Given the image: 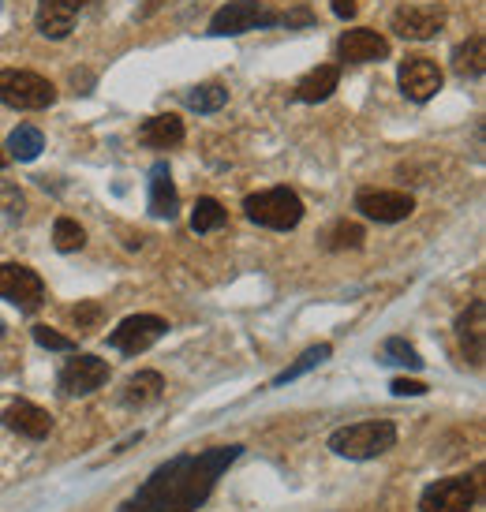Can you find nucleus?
<instances>
[{
    "mask_svg": "<svg viewBox=\"0 0 486 512\" xmlns=\"http://www.w3.org/2000/svg\"><path fill=\"white\" fill-rule=\"evenodd\" d=\"M243 445H217L202 453L172 456L146 479L135 498L120 505V512H195L214 494L217 479L240 460Z\"/></svg>",
    "mask_w": 486,
    "mask_h": 512,
    "instance_id": "f257e3e1",
    "label": "nucleus"
},
{
    "mask_svg": "<svg viewBox=\"0 0 486 512\" xmlns=\"http://www.w3.org/2000/svg\"><path fill=\"white\" fill-rule=\"evenodd\" d=\"M397 445V427L389 419H371V423H352L329 434V449L348 460H374Z\"/></svg>",
    "mask_w": 486,
    "mask_h": 512,
    "instance_id": "f03ea898",
    "label": "nucleus"
},
{
    "mask_svg": "<svg viewBox=\"0 0 486 512\" xmlns=\"http://www.w3.org/2000/svg\"><path fill=\"white\" fill-rule=\"evenodd\" d=\"M243 214L247 221H255L262 228H273V232H288L303 221V199L288 187H270V191H258V195H247L243 199Z\"/></svg>",
    "mask_w": 486,
    "mask_h": 512,
    "instance_id": "7ed1b4c3",
    "label": "nucleus"
},
{
    "mask_svg": "<svg viewBox=\"0 0 486 512\" xmlns=\"http://www.w3.org/2000/svg\"><path fill=\"white\" fill-rule=\"evenodd\" d=\"M0 101L8 109H49L57 101V86L42 79L38 72L4 68L0 72Z\"/></svg>",
    "mask_w": 486,
    "mask_h": 512,
    "instance_id": "20e7f679",
    "label": "nucleus"
},
{
    "mask_svg": "<svg viewBox=\"0 0 486 512\" xmlns=\"http://www.w3.org/2000/svg\"><path fill=\"white\" fill-rule=\"evenodd\" d=\"M277 23H281V12H270L262 0H229V4L210 19V34H217V38H236V34L277 27Z\"/></svg>",
    "mask_w": 486,
    "mask_h": 512,
    "instance_id": "39448f33",
    "label": "nucleus"
},
{
    "mask_svg": "<svg viewBox=\"0 0 486 512\" xmlns=\"http://www.w3.org/2000/svg\"><path fill=\"white\" fill-rule=\"evenodd\" d=\"M0 299L15 303L19 311H38L45 303L42 277L23 262H0Z\"/></svg>",
    "mask_w": 486,
    "mask_h": 512,
    "instance_id": "423d86ee",
    "label": "nucleus"
},
{
    "mask_svg": "<svg viewBox=\"0 0 486 512\" xmlns=\"http://www.w3.org/2000/svg\"><path fill=\"white\" fill-rule=\"evenodd\" d=\"M165 333H169V322L158 318V314H131L109 333V344L124 356H139L150 344H158Z\"/></svg>",
    "mask_w": 486,
    "mask_h": 512,
    "instance_id": "0eeeda50",
    "label": "nucleus"
},
{
    "mask_svg": "<svg viewBox=\"0 0 486 512\" xmlns=\"http://www.w3.org/2000/svg\"><path fill=\"white\" fill-rule=\"evenodd\" d=\"M475 505V479L468 475H449L423 490L419 512H472Z\"/></svg>",
    "mask_w": 486,
    "mask_h": 512,
    "instance_id": "6e6552de",
    "label": "nucleus"
},
{
    "mask_svg": "<svg viewBox=\"0 0 486 512\" xmlns=\"http://www.w3.org/2000/svg\"><path fill=\"white\" fill-rule=\"evenodd\" d=\"M442 27H445L442 4H404V8H397L393 19H389V30L408 38V42H427V38H434Z\"/></svg>",
    "mask_w": 486,
    "mask_h": 512,
    "instance_id": "1a4fd4ad",
    "label": "nucleus"
},
{
    "mask_svg": "<svg viewBox=\"0 0 486 512\" xmlns=\"http://www.w3.org/2000/svg\"><path fill=\"white\" fill-rule=\"evenodd\" d=\"M109 382V363L98 356H75L60 370V393L64 397H86Z\"/></svg>",
    "mask_w": 486,
    "mask_h": 512,
    "instance_id": "9d476101",
    "label": "nucleus"
},
{
    "mask_svg": "<svg viewBox=\"0 0 486 512\" xmlns=\"http://www.w3.org/2000/svg\"><path fill=\"white\" fill-rule=\"evenodd\" d=\"M356 210L363 217H371V221H382V225H393V221H404V217H412L415 210V199L412 195H404V191H359L356 195Z\"/></svg>",
    "mask_w": 486,
    "mask_h": 512,
    "instance_id": "9b49d317",
    "label": "nucleus"
},
{
    "mask_svg": "<svg viewBox=\"0 0 486 512\" xmlns=\"http://www.w3.org/2000/svg\"><path fill=\"white\" fill-rule=\"evenodd\" d=\"M397 79H401V90L408 101H430L442 90V68L430 57H408Z\"/></svg>",
    "mask_w": 486,
    "mask_h": 512,
    "instance_id": "f8f14e48",
    "label": "nucleus"
},
{
    "mask_svg": "<svg viewBox=\"0 0 486 512\" xmlns=\"http://www.w3.org/2000/svg\"><path fill=\"white\" fill-rule=\"evenodd\" d=\"M86 4H90V0H38L34 23H38V30H42L45 38L60 42V38L72 34L75 19H79V12H83Z\"/></svg>",
    "mask_w": 486,
    "mask_h": 512,
    "instance_id": "ddd939ff",
    "label": "nucleus"
},
{
    "mask_svg": "<svg viewBox=\"0 0 486 512\" xmlns=\"http://www.w3.org/2000/svg\"><path fill=\"white\" fill-rule=\"evenodd\" d=\"M0 423L8 430H15L19 438H30V441L49 438V430H53L49 412L38 408V404H30V400H12V404L0 412Z\"/></svg>",
    "mask_w": 486,
    "mask_h": 512,
    "instance_id": "4468645a",
    "label": "nucleus"
},
{
    "mask_svg": "<svg viewBox=\"0 0 486 512\" xmlns=\"http://www.w3.org/2000/svg\"><path fill=\"white\" fill-rule=\"evenodd\" d=\"M337 53L348 64H374V60H386L389 57V42L378 34V30H344L341 42H337Z\"/></svg>",
    "mask_w": 486,
    "mask_h": 512,
    "instance_id": "2eb2a0df",
    "label": "nucleus"
},
{
    "mask_svg": "<svg viewBox=\"0 0 486 512\" xmlns=\"http://www.w3.org/2000/svg\"><path fill=\"white\" fill-rule=\"evenodd\" d=\"M176 210H180V195L172 184L169 161H154V169H150V214L161 217V221H172Z\"/></svg>",
    "mask_w": 486,
    "mask_h": 512,
    "instance_id": "dca6fc26",
    "label": "nucleus"
},
{
    "mask_svg": "<svg viewBox=\"0 0 486 512\" xmlns=\"http://www.w3.org/2000/svg\"><path fill=\"white\" fill-rule=\"evenodd\" d=\"M483 314H486V303H483V299H475L472 307H468V311L460 314V322H457L460 344H464V356L472 359L475 367L483 363V341H486Z\"/></svg>",
    "mask_w": 486,
    "mask_h": 512,
    "instance_id": "f3484780",
    "label": "nucleus"
},
{
    "mask_svg": "<svg viewBox=\"0 0 486 512\" xmlns=\"http://www.w3.org/2000/svg\"><path fill=\"white\" fill-rule=\"evenodd\" d=\"M139 139L146 146H154V150H169V146H180L184 143V120L180 116H150L143 128H139Z\"/></svg>",
    "mask_w": 486,
    "mask_h": 512,
    "instance_id": "a211bd4d",
    "label": "nucleus"
},
{
    "mask_svg": "<svg viewBox=\"0 0 486 512\" xmlns=\"http://www.w3.org/2000/svg\"><path fill=\"white\" fill-rule=\"evenodd\" d=\"M337 83H341V68L337 64H322V68L307 72L296 83V98L307 101V105H318V101H326L337 90Z\"/></svg>",
    "mask_w": 486,
    "mask_h": 512,
    "instance_id": "6ab92c4d",
    "label": "nucleus"
},
{
    "mask_svg": "<svg viewBox=\"0 0 486 512\" xmlns=\"http://www.w3.org/2000/svg\"><path fill=\"white\" fill-rule=\"evenodd\" d=\"M161 389H165V382H161L158 370H139V374L128 378V385H124L120 404H128V408H146V404L161 400Z\"/></svg>",
    "mask_w": 486,
    "mask_h": 512,
    "instance_id": "aec40b11",
    "label": "nucleus"
},
{
    "mask_svg": "<svg viewBox=\"0 0 486 512\" xmlns=\"http://www.w3.org/2000/svg\"><path fill=\"white\" fill-rule=\"evenodd\" d=\"M486 68V42L483 34H472L464 45H457V53H453V72L460 79H479Z\"/></svg>",
    "mask_w": 486,
    "mask_h": 512,
    "instance_id": "412c9836",
    "label": "nucleus"
},
{
    "mask_svg": "<svg viewBox=\"0 0 486 512\" xmlns=\"http://www.w3.org/2000/svg\"><path fill=\"white\" fill-rule=\"evenodd\" d=\"M45 150V135L34 124H19V128L8 135V154L15 161H34V157Z\"/></svg>",
    "mask_w": 486,
    "mask_h": 512,
    "instance_id": "4be33fe9",
    "label": "nucleus"
},
{
    "mask_svg": "<svg viewBox=\"0 0 486 512\" xmlns=\"http://www.w3.org/2000/svg\"><path fill=\"white\" fill-rule=\"evenodd\" d=\"M329 356H333V348H329V344H315V348H307V352H303V356L296 359L292 367H285L281 374H277V378H273V389H281V385H288V382H296V378H303L307 370H315L318 363H326Z\"/></svg>",
    "mask_w": 486,
    "mask_h": 512,
    "instance_id": "5701e85b",
    "label": "nucleus"
},
{
    "mask_svg": "<svg viewBox=\"0 0 486 512\" xmlns=\"http://www.w3.org/2000/svg\"><path fill=\"white\" fill-rule=\"evenodd\" d=\"M229 225V214H225V206L217 199H199L195 202V210H191V228L195 232H217V228Z\"/></svg>",
    "mask_w": 486,
    "mask_h": 512,
    "instance_id": "b1692460",
    "label": "nucleus"
},
{
    "mask_svg": "<svg viewBox=\"0 0 486 512\" xmlns=\"http://www.w3.org/2000/svg\"><path fill=\"white\" fill-rule=\"evenodd\" d=\"M225 101H229V90L221 83H202L187 90V109H195V113H217V109H225Z\"/></svg>",
    "mask_w": 486,
    "mask_h": 512,
    "instance_id": "393cba45",
    "label": "nucleus"
},
{
    "mask_svg": "<svg viewBox=\"0 0 486 512\" xmlns=\"http://www.w3.org/2000/svg\"><path fill=\"white\" fill-rule=\"evenodd\" d=\"M382 363L419 370V367H423V356H419V352H415V348L408 341H404V337H389V341L382 344Z\"/></svg>",
    "mask_w": 486,
    "mask_h": 512,
    "instance_id": "a878e982",
    "label": "nucleus"
},
{
    "mask_svg": "<svg viewBox=\"0 0 486 512\" xmlns=\"http://www.w3.org/2000/svg\"><path fill=\"white\" fill-rule=\"evenodd\" d=\"M53 243H57V251H64V255H68V251H79V247H83L86 232L75 225L72 217H60L57 228H53Z\"/></svg>",
    "mask_w": 486,
    "mask_h": 512,
    "instance_id": "bb28decb",
    "label": "nucleus"
},
{
    "mask_svg": "<svg viewBox=\"0 0 486 512\" xmlns=\"http://www.w3.org/2000/svg\"><path fill=\"white\" fill-rule=\"evenodd\" d=\"M326 247H329V251H356V247H363V228L341 221V225L329 232Z\"/></svg>",
    "mask_w": 486,
    "mask_h": 512,
    "instance_id": "cd10ccee",
    "label": "nucleus"
},
{
    "mask_svg": "<svg viewBox=\"0 0 486 512\" xmlns=\"http://www.w3.org/2000/svg\"><path fill=\"white\" fill-rule=\"evenodd\" d=\"M34 341L42 344V348H49V352H75L72 337H64V333H57V329L49 326H34Z\"/></svg>",
    "mask_w": 486,
    "mask_h": 512,
    "instance_id": "c85d7f7f",
    "label": "nucleus"
},
{
    "mask_svg": "<svg viewBox=\"0 0 486 512\" xmlns=\"http://www.w3.org/2000/svg\"><path fill=\"white\" fill-rule=\"evenodd\" d=\"M72 318H75V326L86 333V329H94L101 322V307L98 303H79V307L72 311Z\"/></svg>",
    "mask_w": 486,
    "mask_h": 512,
    "instance_id": "c756f323",
    "label": "nucleus"
},
{
    "mask_svg": "<svg viewBox=\"0 0 486 512\" xmlns=\"http://www.w3.org/2000/svg\"><path fill=\"white\" fill-rule=\"evenodd\" d=\"M397 397H423L427 393V385L415 382V378H393V385H389Z\"/></svg>",
    "mask_w": 486,
    "mask_h": 512,
    "instance_id": "7c9ffc66",
    "label": "nucleus"
},
{
    "mask_svg": "<svg viewBox=\"0 0 486 512\" xmlns=\"http://www.w3.org/2000/svg\"><path fill=\"white\" fill-rule=\"evenodd\" d=\"M356 12H359L356 0H333V15L337 19H356Z\"/></svg>",
    "mask_w": 486,
    "mask_h": 512,
    "instance_id": "2f4dec72",
    "label": "nucleus"
},
{
    "mask_svg": "<svg viewBox=\"0 0 486 512\" xmlns=\"http://www.w3.org/2000/svg\"><path fill=\"white\" fill-rule=\"evenodd\" d=\"M4 165H8V157H4V150H0V169H4Z\"/></svg>",
    "mask_w": 486,
    "mask_h": 512,
    "instance_id": "473e14b6",
    "label": "nucleus"
},
{
    "mask_svg": "<svg viewBox=\"0 0 486 512\" xmlns=\"http://www.w3.org/2000/svg\"><path fill=\"white\" fill-rule=\"evenodd\" d=\"M0 337H4V322H0Z\"/></svg>",
    "mask_w": 486,
    "mask_h": 512,
    "instance_id": "72a5a7b5",
    "label": "nucleus"
}]
</instances>
